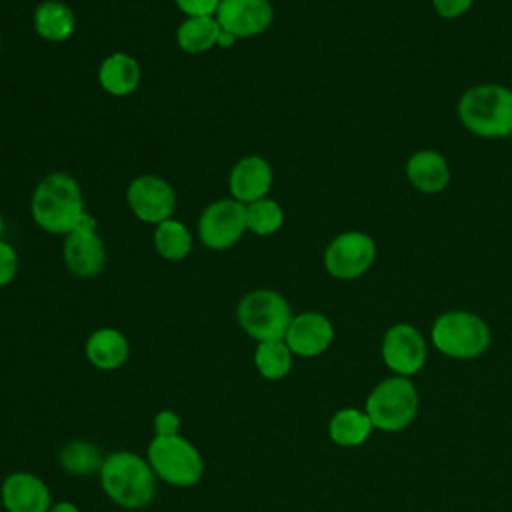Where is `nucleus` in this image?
Returning a JSON list of instances; mask_svg holds the SVG:
<instances>
[{"mask_svg":"<svg viewBox=\"0 0 512 512\" xmlns=\"http://www.w3.org/2000/svg\"><path fill=\"white\" fill-rule=\"evenodd\" d=\"M30 212L44 232L70 234L86 212L80 184L66 172L44 176L32 192Z\"/></svg>","mask_w":512,"mask_h":512,"instance_id":"1","label":"nucleus"},{"mask_svg":"<svg viewBox=\"0 0 512 512\" xmlns=\"http://www.w3.org/2000/svg\"><path fill=\"white\" fill-rule=\"evenodd\" d=\"M100 484L114 504L138 510L152 502L156 492V474L148 460L134 452L120 450L104 458Z\"/></svg>","mask_w":512,"mask_h":512,"instance_id":"2","label":"nucleus"},{"mask_svg":"<svg viewBox=\"0 0 512 512\" xmlns=\"http://www.w3.org/2000/svg\"><path fill=\"white\" fill-rule=\"evenodd\" d=\"M462 126L480 138L512 136V88L502 84H478L458 100Z\"/></svg>","mask_w":512,"mask_h":512,"instance_id":"3","label":"nucleus"},{"mask_svg":"<svg viewBox=\"0 0 512 512\" xmlns=\"http://www.w3.org/2000/svg\"><path fill=\"white\" fill-rule=\"evenodd\" d=\"M240 328L256 342L284 340L292 322L288 300L270 288H258L242 296L236 308Z\"/></svg>","mask_w":512,"mask_h":512,"instance_id":"4","label":"nucleus"},{"mask_svg":"<svg viewBox=\"0 0 512 512\" xmlns=\"http://www.w3.org/2000/svg\"><path fill=\"white\" fill-rule=\"evenodd\" d=\"M146 460L160 480L178 488L196 486L204 474L200 450L180 434L154 436Z\"/></svg>","mask_w":512,"mask_h":512,"instance_id":"5","label":"nucleus"},{"mask_svg":"<svg viewBox=\"0 0 512 512\" xmlns=\"http://www.w3.org/2000/svg\"><path fill=\"white\" fill-rule=\"evenodd\" d=\"M432 344L450 358H476L490 346V328L474 312L450 310L432 324Z\"/></svg>","mask_w":512,"mask_h":512,"instance_id":"6","label":"nucleus"},{"mask_svg":"<svg viewBox=\"0 0 512 512\" xmlns=\"http://www.w3.org/2000/svg\"><path fill=\"white\" fill-rule=\"evenodd\" d=\"M418 412L416 386L406 376H392L376 384L366 400V414L374 428L384 432L404 430Z\"/></svg>","mask_w":512,"mask_h":512,"instance_id":"7","label":"nucleus"},{"mask_svg":"<svg viewBox=\"0 0 512 512\" xmlns=\"http://www.w3.org/2000/svg\"><path fill=\"white\" fill-rule=\"evenodd\" d=\"M246 204L222 198L204 208L198 220V238L208 250H228L246 232Z\"/></svg>","mask_w":512,"mask_h":512,"instance_id":"8","label":"nucleus"},{"mask_svg":"<svg viewBox=\"0 0 512 512\" xmlns=\"http://www.w3.org/2000/svg\"><path fill=\"white\" fill-rule=\"evenodd\" d=\"M376 258L374 240L360 230L338 234L324 250V268L338 280H354L370 270Z\"/></svg>","mask_w":512,"mask_h":512,"instance_id":"9","label":"nucleus"},{"mask_svg":"<svg viewBox=\"0 0 512 512\" xmlns=\"http://www.w3.org/2000/svg\"><path fill=\"white\" fill-rule=\"evenodd\" d=\"M126 202L138 220L160 224L172 216L176 194L168 180L154 174H142L128 184Z\"/></svg>","mask_w":512,"mask_h":512,"instance_id":"10","label":"nucleus"},{"mask_svg":"<svg viewBox=\"0 0 512 512\" xmlns=\"http://www.w3.org/2000/svg\"><path fill=\"white\" fill-rule=\"evenodd\" d=\"M382 358L396 376L416 374L426 362V342L412 324H394L384 334Z\"/></svg>","mask_w":512,"mask_h":512,"instance_id":"11","label":"nucleus"},{"mask_svg":"<svg viewBox=\"0 0 512 512\" xmlns=\"http://www.w3.org/2000/svg\"><path fill=\"white\" fill-rule=\"evenodd\" d=\"M216 20L236 38H252L270 28L274 8L270 0H220Z\"/></svg>","mask_w":512,"mask_h":512,"instance_id":"12","label":"nucleus"},{"mask_svg":"<svg viewBox=\"0 0 512 512\" xmlns=\"http://www.w3.org/2000/svg\"><path fill=\"white\" fill-rule=\"evenodd\" d=\"M334 340L332 322L320 312H302L292 318L284 342L296 356L312 358L330 348Z\"/></svg>","mask_w":512,"mask_h":512,"instance_id":"13","label":"nucleus"},{"mask_svg":"<svg viewBox=\"0 0 512 512\" xmlns=\"http://www.w3.org/2000/svg\"><path fill=\"white\" fill-rule=\"evenodd\" d=\"M0 496L8 512H48L52 508L50 488L32 472H12L6 476Z\"/></svg>","mask_w":512,"mask_h":512,"instance_id":"14","label":"nucleus"},{"mask_svg":"<svg viewBox=\"0 0 512 512\" xmlns=\"http://www.w3.org/2000/svg\"><path fill=\"white\" fill-rule=\"evenodd\" d=\"M272 166L266 158L250 154L240 158L228 176V188L234 200L242 204L256 202L260 198H266L272 188Z\"/></svg>","mask_w":512,"mask_h":512,"instance_id":"15","label":"nucleus"},{"mask_svg":"<svg viewBox=\"0 0 512 512\" xmlns=\"http://www.w3.org/2000/svg\"><path fill=\"white\" fill-rule=\"evenodd\" d=\"M64 264L80 278H94L106 266V248L96 230H74L64 240Z\"/></svg>","mask_w":512,"mask_h":512,"instance_id":"16","label":"nucleus"},{"mask_svg":"<svg viewBox=\"0 0 512 512\" xmlns=\"http://www.w3.org/2000/svg\"><path fill=\"white\" fill-rule=\"evenodd\" d=\"M406 178L416 190L436 194L450 184V166L440 152L418 150L406 162Z\"/></svg>","mask_w":512,"mask_h":512,"instance_id":"17","label":"nucleus"},{"mask_svg":"<svg viewBox=\"0 0 512 512\" xmlns=\"http://www.w3.org/2000/svg\"><path fill=\"white\" fill-rule=\"evenodd\" d=\"M130 344L116 328H98L86 340V358L98 370H118L126 364Z\"/></svg>","mask_w":512,"mask_h":512,"instance_id":"18","label":"nucleus"},{"mask_svg":"<svg viewBox=\"0 0 512 512\" xmlns=\"http://www.w3.org/2000/svg\"><path fill=\"white\" fill-rule=\"evenodd\" d=\"M140 64L126 52H114L106 56L98 68V82L110 96H128L140 84Z\"/></svg>","mask_w":512,"mask_h":512,"instance_id":"19","label":"nucleus"},{"mask_svg":"<svg viewBox=\"0 0 512 512\" xmlns=\"http://www.w3.org/2000/svg\"><path fill=\"white\" fill-rule=\"evenodd\" d=\"M32 24L36 34L46 42H64L74 34L76 16L60 0L40 2L34 10Z\"/></svg>","mask_w":512,"mask_h":512,"instance_id":"20","label":"nucleus"},{"mask_svg":"<svg viewBox=\"0 0 512 512\" xmlns=\"http://www.w3.org/2000/svg\"><path fill=\"white\" fill-rule=\"evenodd\" d=\"M220 30L216 16L186 18L176 30V42L188 54H202L216 46Z\"/></svg>","mask_w":512,"mask_h":512,"instance_id":"21","label":"nucleus"},{"mask_svg":"<svg viewBox=\"0 0 512 512\" xmlns=\"http://www.w3.org/2000/svg\"><path fill=\"white\" fill-rule=\"evenodd\" d=\"M372 428L374 426L366 412H360L356 408H344L332 416L328 424V434L332 442L340 446H358L370 436Z\"/></svg>","mask_w":512,"mask_h":512,"instance_id":"22","label":"nucleus"},{"mask_svg":"<svg viewBox=\"0 0 512 512\" xmlns=\"http://www.w3.org/2000/svg\"><path fill=\"white\" fill-rule=\"evenodd\" d=\"M154 248L166 260H184L192 250L190 230L174 218L156 224Z\"/></svg>","mask_w":512,"mask_h":512,"instance_id":"23","label":"nucleus"},{"mask_svg":"<svg viewBox=\"0 0 512 512\" xmlns=\"http://www.w3.org/2000/svg\"><path fill=\"white\" fill-rule=\"evenodd\" d=\"M58 462L64 472L74 476H88L100 472L102 468V454L96 444L86 440H72L66 442L58 454Z\"/></svg>","mask_w":512,"mask_h":512,"instance_id":"24","label":"nucleus"},{"mask_svg":"<svg viewBox=\"0 0 512 512\" xmlns=\"http://www.w3.org/2000/svg\"><path fill=\"white\" fill-rule=\"evenodd\" d=\"M254 364L260 376L268 380L284 378L292 368V350L284 340L258 342L254 350Z\"/></svg>","mask_w":512,"mask_h":512,"instance_id":"25","label":"nucleus"},{"mask_svg":"<svg viewBox=\"0 0 512 512\" xmlns=\"http://www.w3.org/2000/svg\"><path fill=\"white\" fill-rule=\"evenodd\" d=\"M284 224V210L272 198H260L246 204V228L256 236H270Z\"/></svg>","mask_w":512,"mask_h":512,"instance_id":"26","label":"nucleus"},{"mask_svg":"<svg viewBox=\"0 0 512 512\" xmlns=\"http://www.w3.org/2000/svg\"><path fill=\"white\" fill-rule=\"evenodd\" d=\"M18 272V254L12 244L0 238V286L10 284Z\"/></svg>","mask_w":512,"mask_h":512,"instance_id":"27","label":"nucleus"},{"mask_svg":"<svg viewBox=\"0 0 512 512\" xmlns=\"http://www.w3.org/2000/svg\"><path fill=\"white\" fill-rule=\"evenodd\" d=\"M174 4L188 18H194V16H216L220 0H174Z\"/></svg>","mask_w":512,"mask_h":512,"instance_id":"28","label":"nucleus"},{"mask_svg":"<svg viewBox=\"0 0 512 512\" xmlns=\"http://www.w3.org/2000/svg\"><path fill=\"white\" fill-rule=\"evenodd\" d=\"M472 4H474V0H432V6L436 10V14L446 18V20H452V18H458V16L466 14Z\"/></svg>","mask_w":512,"mask_h":512,"instance_id":"29","label":"nucleus"},{"mask_svg":"<svg viewBox=\"0 0 512 512\" xmlns=\"http://www.w3.org/2000/svg\"><path fill=\"white\" fill-rule=\"evenodd\" d=\"M180 430V416L174 410H160L154 416V432L156 436H174Z\"/></svg>","mask_w":512,"mask_h":512,"instance_id":"30","label":"nucleus"},{"mask_svg":"<svg viewBox=\"0 0 512 512\" xmlns=\"http://www.w3.org/2000/svg\"><path fill=\"white\" fill-rule=\"evenodd\" d=\"M234 42H236V36H234V34H230V32H226V30H220L216 46H220V48H230V46H234Z\"/></svg>","mask_w":512,"mask_h":512,"instance_id":"31","label":"nucleus"},{"mask_svg":"<svg viewBox=\"0 0 512 512\" xmlns=\"http://www.w3.org/2000/svg\"><path fill=\"white\" fill-rule=\"evenodd\" d=\"M48 512H80L76 504L68 502V500H62V502H56Z\"/></svg>","mask_w":512,"mask_h":512,"instance_id":"32","label":"nucleus"},{"mask_svg":"<svg viewBox=\"0 0 512 512\" xmlns=\"http://www.w3.org/2000/svg\"><path fill=\"white\" fill-rule=\"evenodd\" d=\"M2 232H4V218H2V212H0V238H2Z\"/></svg>","mask_w":512,"mask_h":512,"instance_id":"33","label":"nucleus"},{"mask_svg":"<svg viewBox=\"0 0 512 512\" xmlns=\"http://www.w3.org/2000/svg\"><path fill=\"white\" fill-rule=\"evenodd\" d=\"M0 506H2V496H0Z\"/></svg>","mask_w":512,"mask_h":512,"instance_id":"34","label":"nucleus"}]
</instances>
